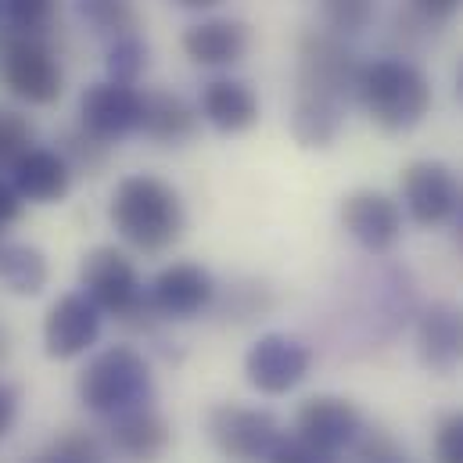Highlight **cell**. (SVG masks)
Here are the masks:
<instances>
[{"label":"cell","mask_w":463,"mask_h":463,"mask_svg":"<svg viewBox=\"0 0 463 463\" xmlns=\"http://www.w3.org/2000/svg\"><path fill=\"white\" fill-rule=\"evenodd\" d=\"M109 220L118 237L144 255L169 251L187 227V213H184L176 187L151 173L118 180L112 205H109Z\"/></svg>","instance_id":"1"},{"label":"cell","mask_w":463,"mask_h":463,"mask_svg":"<svg viewBox=\"0 0 463 463\" xmlns=\"http://www.w3.org/2000/svg\"><path fill=\"white\" fill-rule=\"evenodd\" d=\"M370 122H377L384 133H406L420 126L431 112V83L428 76L406 61V58H377L366 61L355 76L352 94Z\"/></svg>","instance_id":"2"},{"label":"cell","mask_w":463,"mask_h":463,"mask_svg":"<svg viewBox=\"0 0 463 463\" xmlns=\"http://www.w3.org/2000/svg\"><path fill=\"white\" fill-rule=\"evenodd\" d=\"M80 402L98 417H116L137 406H151L155 399V377L147 359L133 345H112L98 352L80 381H76Z\"/></svg>","instance_id":"3"},{"label":"cell","mask_w":463,"mask_h":463,"mask_svg":"<svg viewBox=\"0 0 463 463\" xmlns=\"http://www.w3.org/2000/svg\"><path fill=\"white\" fill-rule=\"evenodd\" d=\"M0 83L25 105H54L65 90V72L43 36L7 29L0 33Z\"/></svg>","instance_id":"4"},{"label":"cell","mask_w":463,"mask_h":463,"mask_svg":"<svg viewBox=\"0 0 463 463\" xmlns=\"http://www.w3.org/2000/svg\"><path fill=\"white\" fill-rule=\"evenodd\" d=\"M80 284H83V295L109 317L116 320H133V317H144L151 313V302H147V291L140 284V273L137 266L118 251L112 244H101L94 251L83 255L80 262Z\"/></svg>","instance_id":"5"},{"label":"cell","mask_w":463,"mask_h":463,"mask_svg":"<svg viewBox=\"0 0 463 463\" xmlns=\"http://www.w3.org/2000/svg\"><path fill=\"white\" fill-rule=\"evenodd\" d=\"M359 69L363 61L345 43V36H335L331 29H309L298 43V94L306 98H327L345 105L355 94Z\"/></svg>","instance_id":"6"},{"label":"cell","mask_w":463,"mask_h":463,"mask_svg":"<svg viewBox=\"0 0 463 463\" xmlns=\"http://www.w3.org/2000/svg\"><path fill=\"white\" fill-rule=\"evenodd\" d=\"M213 446L233 463H266L273 446L284 439L280 420L269 410H251L237 402H220L205 417Z\"/></svg>","instance_id":"7"},{"label":"cell","mask_w":463,"mask_h":463,"mask_svg":"<svg viewBox=\"0 0 463 463\" xmlns=\"http://www.w3.org/2000/svg\"><path fill=\"white\" fill-rule=\"evenodd\" d=\"M399 191H402V205L413 216V223L420 227H442L457 216L460 209V180L446 162L435 158H420L410 162L399 176Z\"/></svg>","instance_id":"8"},{"label":"cell","mask_w":463,"mask_h":463,"mask_svg":"<svg viewBox=\"0 0 463 463\" xmlns=\"http://www.w3.org/2000/svg\"><path fill=\"white\" fill-rule=\"evenodd\" d=\"M80 126L105 144H118L144 126V94L129 83L101 80L80 94Z\"/></svg>","instance_id":"9"},{"label":"cell","mask_w":463,"mask_h":463,"mask_svg":"<svg viewBox=\"0 0 463 463\" xmlns=\"http://www.w3.org/2000/svg\"><path fill=\"white\" fill-rule=\"evenodd\" d=\"M313 366V348L291 335H262L244 355L248 384L262 395H288L306 381Z\"/></svg>","instance_id":"10"},{"label":"cell","mask_w":463,"mask_h":463,"mask_svg":"<svg viewBox=\"0 0 463 463\" xmlns=\"http://www.w3.org/2000/svg\"><path fill=\"white\" fill-rule=\"evenodd\" d=\"M147 302L155 317L194 320L216 302V277L198 262H173L151 280Z\"/></svg>","instance_id":"11"},{"label":"cell","mask_w":463,"mask_h":463,"mask_svg":"<svg viewBox=\"0 0 463 463\" xmlns=\"http://www.w3.org/2000/svg\"><path fill=\"white\" fill-rule=\"evenodd\" d=\"M101 317L105 313L83 291L61 295L47 309V320H43V348H47V355L51 359H76L87 348H94L98 338H101Z\"/></svg>","instance_id":"12"},{"label":"cell","mask_w":463,"mask_h":463,"mask_svg":"<svg viewBox=\"0 0 463 463\" xmlns=\"http://www.w3.org/2000/svg\"><path fill=\"white\" fill-rule=\"evenodd\" d=\"M342 227L370 255H384L402 237V209L384 191H352L342 202Z\"/></svg>","instance_id":"13"},{"label":"cell","mask_w":463,"mask_h":463,"mask_svg":"<svg viewBox=\"0 0 463 463\" xmlns=\"http://www.w3.org/2000/svg\"><path fill=\"white\" fill-rule=\"evenodd\" d=\"M295 431L302 439H309L313 446H320V449L342 453L363 431V413H359L355 402H348L342 395H313L298 406Z\"/></svg>","instance_id":"14"},{"label":"cell","mask_w":463,"mask_h":463,"mask_svg":"<svg viewBox=\"0 0 463 463\" xmlns=\"http://www.w3.org/2000/svg\"><path fill=\"white\" fill-rule=\"evenodd\" d=\"M417 355L431 373H453L463 363V309L431 302L417 320Z\"/></svg>","instance_id":"15"},{"label":"cell","mask_w":463,"mask_h":463,"mask_svg":"<svg viewBox=\"0 0 463 463\" xmlns=\"http://www.w3.org/2000/svg\"><path fill=\"white\" fill-rule=\"evenodd\" d=\"M7 173L18 198L33 205H54L72 191V165L58 147H29Z\"/></svg>","instance_id":"16"},{"label":"cell","mask_w":463,"mask_h":463,"mask_svg":"<svg viewBox=\"0 0 463 463\" xmlns=\"http://www.w3.org/2000/svg\"><path fill=\"white\" fill-rule=\"evenodd\" d=\"M251 33L237 18H202L184 33V54L205 69H231L244 61Z\"/></svg>","instance_id":"17"},{"label":"cell","mask_w":463,"mask_h":463,"mask_svg":"<svg viewBox=\"0 0 463 463\" xmlns=\"http://www.w3.org/2000/svg\"><path fill=\"white\" fill-rule=\"evenodd\" d=\"M109 439H112L116 453H122L126 460L151 463L169 449L173 431H169V424H165V417L158 410L137 406V410L109 417Z\"/></svg>","instance_id":"18"},{"label":"cell","mask_w":463,"mask_h":463,"mask_svg":"<svg viewBox=\"0 0 463 463\" xmlns=\"http://www.w3.org/2000/svg\"><path fill=\"white\" fill-rule=\"evenodd\" d=\"M198 112L220 133H244L259 118V98L241 80H213L202 90Z\"/></svg>","instance_id":"19"},{"label":"cell","mask_w":463,"mask_h":463,"mask_svg":"<svg viewBox=\"0 0 463 463\" xmlns=\"http://www.w3.org/2000/svg\"><path fill=\"white\" fill-rule=\"evenodd\" d=\"M198 118H202V112L194 105H187L180 94L151 90V94H144V126H140V133L151 137L155 144L176 147V144H184V140H191L198 133Z\"/></svg>","instance_id":"20"},{"label":"cell","mask_w":463,"mask_h":463,"mask_svg":"<svg viewBox=\"0 0 463 463\" xmlns=\"http://www.w3.org/2000/svg\"><path fill=\"white\" fill-rule=\"evenodd\" d=\"M345 126V105L342 101H327V98H295V112H291V137L302 147H331L338 140Z\"/></svg>","instance_id":"21"},{"label":"cell","mask_w":463,"mask_h":463,"mask_svg":"<svg viewBox=\"0 0 463 463\" xmlns=\"http://www.w3.org/2000/svg\"><path fill=\"white\" fill-rule=\"evenodd\" d=\"M47 255L33 244L0 241V284L14 295H40L47 288Z\"/></svg>","instance_id":"22"},{"label":"cell","mask_w":463,"mask_h":463,"mask_svg":"<svg viewBox=\"0 0 463 463\" xmlns=\"http://www.w3.org/2000/svg\"><path fill=\"white\" fill-rule=\"evenodd\" d=\"M29 463H105V446L94 431L69 428L54 442H47Z\"/></svg>","instance_id":"23"},{"label":"cell","mask_w":463,"mask_h":463,"mask_svg":"<svg viewBox=\"0 0 463 463\" xmlns=\"http://www.w3.org/2000/svg\"><path fill=\"white\" fill-rule=\"evenodd\" d=\"M80 18L98 33V36H122L137 29V11L133 0H76Z\"/></svg>","instance_id":"24"},{"label":"cell","mask_w":463,"mask_h":463,"mask_svg":"<svg viewBox=\"0 0 463 463\" xmlns=\"http://www.w3.org/2000/svg\"><path fill=\"white\" fill-rule=\"evenodd\" d=\"M105 69H109V80L116 83H137L147 69V43L137 36V33H122L109 43V54H105Z\"/></svg>","instance_id":"25"},{"label":"cell","mask_w":463,"mask_h":463,"mask_svg":"<svg viewBox=\"0 0 463 463\" xmlns=\"http://www.w3.org/2000/svg\"><path fill=\"white\" fill-rule=\"evenodd\" d=\"M320 11L335 36H359L377 14V0H320Z\"/></svg>","instance_id":"26"},{"label":"cell","mask_w":463,"mask_h":463,"mask_svg":"<svg viewBox=\"0 0 463 463\" xmlns=\"http://www.w3.org/2000/svg\"><path fill=\"white\" fill-rule=\"evenodd\" d=\"M109 147L112 144H105V140H98L94 133H87L83 126L80 129H69L65 137H61V155H65V162L72 165V173H98L101 165H105V158H109Z\"/></svg>","instance_id":"27"},{"label":"cell","mask_w":463,"mask_h":463,"mask_svg":"<svg viewBox=\"0 0 463 463\" xmlns=\"http://www.w3.org/2000/svg\"><path fill=\"white\" fill-rule=\"evenodd\" d=\"M58 11L61 0H4V18L11 22V29L29 36H43L54 25Z\"/></svg>","instance_id":"28"},{"label":"cell","mask_w":463,"mask_h":463,"mask_svg":"<svg viewBox=\"0 0 463 463\" xmlns=\"http://www.w3.org/2000/svg\"><path fill=\"white\" fill-rule=\"evenodd\" d=\"M33 122L22 112H11V109H0V173L11 169L29 147H33Z\"/></svg>","instance_id":"29"},{"label":"cell","mask_w":463,"mask_h":463,"mask_svg":"<svg viewBox=\"0 0 463 463\" xmlns=\"http://www.w3.org/2000/svg\"><path fill=\"white\" fill-rule=\"evenodd\" d=\"M348 449H352L348 463H402L399 442L388 431H381V428H370V431L363 428Z\"/></svg>","instance_id":"30"},{"label":"cell","mask_w":463,"mask_h":463,"mask_svg":"<svg viewBox=\"0 0 463 463\" xmlns=\"http://www.w3.org/2000/svg\"><path fill=\"white\" fill-rule=\"evenodd\" d=\"M266 463H342L338 460V453H331V449H320V446H313L309 439H302V435H284L277 446H273V453L266 457Z\"/></svg>","instance_id":"31"},{"label":"cell","mask_w":463,"mask_h":463,"mask_svg":"<svg viewBox=\"0 0 463 463\" xmlns=\"http://www.w3.org/2000/svg\"><path fill=\"white\" fill-rule=\"evenodd\" d=\"M435 460L463 463V413H453L435 431Z\"/></svg>","instance_id":"32"},{"label":"cell","mask_w":463,"mask_h":463,"mask_svg":"<svg viewBox=\"0 0 463 463\" xmlns=\"http://www.w3.org/2000/svg\"><path fill=\"white\" fill-rule=\"evenodd\" d=\"M413 14L420 22H431V25H442L449 18H457L463 11V0H410Z\"/></svg>","instance_id":"33"},{"label":"cell","mask_w":463,"mask_h":463,"mask_svg":"<svg viewBox=\"0 0 463 463\" xmlns=\"http://www.w3.org/2000/svg\"><path fill=\"white\" fill-rule=\"evenodd\" d=\"M14 420H18V388L0 381V439L14 428Z\"/></svg>","instance_id":"34"},{"label":"cell","mask_w":463,"mask_h":463,"mask_svg":"<svg viewBox=\"0 0 463 463\" xmlns=\"http://www.w3.org/2000/svg\"><path fill=\"white\" fill-rule=\"evenodd\" d=\"M18 216H22V198H18V191H14L7 180H0V231L11 227Z\"/></svg>","instance_id":"35"},{"label":"cell","mask_w":463,"mask_h":463,"mask_svg":"<svg viewBox=\"0 0 463 463\" xmlns=\"http://www.w3.org/2000/svg\"><path fill=\"white\" fill-rule=\"evenodd\" d=\"M176 7H184V11H213V7H220L223 0H173Z\"/></svg>","instance_id":"36"},{"label":"cell","mask_w":463,"mask_h":463,"mask_svg":"<svg viewBox=\"0 0 463 463\" xmlns=\"http://www.w3.org/2000/svg\"><path fill=\"white\" fill-rule=\"evenodd\" d=\"M7 352H11V345H7V335H4V327H0V366L7 363Z\"/></svg>","instance_id":"37"},{"label":"cell","mask_w":463,"mask_h":463,"mask_svg":"<svg viewBox=\"0 0 463 463\" xmlns=\"http://www.w3.org/2000/svg\"><path fill=\"white\" fill-rule=\"evenodd\" d=\"M457 98H460L463 105V58H460V69H457Z\"/></svg>","instance_id":"38"},{"label":"cell","mask_w":463,"mask_h":463,"mask_svg":"<svg viewBox=\"0 0 463 463\" xmlns=\"http://www.w3.org/2000/svg\"><path fill=\"white\" fill-rule=\"evenodd\" d=\"M457 213H460V233H457V241H460V255H463V198H460V209H457Z\"/></svg>","instance_id":"39"},{"label":"cell","mask_w":463,"mask_h":463,"mask_svg":"<svg viewBox=\"0 0 463 463\" xmlns=\"http://www.w3.org/2000/svg\"><path fill=\"white\" fill-rule=\"evenodd\" d=\"M0 18H4V0H0Z\"/></svg>","instance_id":"40"}]
</instances>
